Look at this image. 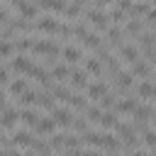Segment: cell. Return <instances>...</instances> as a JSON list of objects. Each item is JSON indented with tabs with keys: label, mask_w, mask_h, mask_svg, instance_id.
I'll use <instances>...</instances> for the list:
<instances>
[{
	"label": "cell",
	"mask_w": 156,
	"mask_h": 156,
	"mask_svg": "<svg viewBox=\"0 0 156 156\" xmlns=\"http://www.w3.org/2000/svg\"><path fill=\"white\" fill-rule=\"evenodd\" d=\"M0 136H2V124H0Z\"/></svg>",
	"instance_id": "obj_41"
},
{
	"label": "cell",
	"mask_w": 156,
	"mask_h": 156,
	"mask_svg": "<svg viewBox=\"0 0 156 156\" xmlns=\"http://www.w3.org/2000/svg\"><path fill=\"white\" fill-rule=\"evenodd\" d=\"M107 7H110L107 2H93V5H88L83 22H85L93 32H107V27L112 24V22H110V15L105 12Z\"/></svg>",
	"instance_id": "obj_1"
},
{
	"label": "cell",
	"mask_w": 156,
	"mask_h": 156,
	"mask_svg": "<svg viewBox=\"0 0 156 156\" xmlns=\"http://www.w3.org/2000/svg\"><path fill=\"white\" fill-rule=\"evenodd\" d=\"M39 95H41V93H37V90H27L22 98H17V102H20L22 107H32V105H39Z\"/></svg>",
	"instance_id": "obj_21"
},
{
	"label": "cell",
	"mask_w": 156,
	"mask_h": 156,
	"mask_svg": "<svg viewBox=\"0 0 156 156\" xmlns=\"http://www.w3.org/2000/svg\"><path fill=\"white\" fill-rule=\"evenodd\" d=\"M66 5L68 2H63V0H44V2H39V10H46V12H56V17L58 15H63L66 12Z\"/></svg>",
	"instance_id": "obj_13"
},
{
	"label": "cell",
	"mask_w": 156,
	"mask_h": 156,
	"mask_svg": "<svg viewBox=\"0 0 156 156\" xmlns=\"http://www.w3.org/2000/svg\"><path fill=\"white\" fill-rule=\"evenodd\" d=\"M151 63H154V66H156V54H154V58H151Z\"/></svg>",
	"instance_id": "obj_39"
},
{
	"label": "cell",
	"mask_w": 156,
	"mask_h": 156,
	"mask_svg": "<svg viewBox=\"0 0 156 156\" xmlns=\"http://www.w3.org/2000/svg\"><path fill=\"white\" fill-rule=\"evenodd\" d=\"M5 107H10V105H7V93H5L2 88H0V112H2Z\"/></svg>",
	"instance_id": "obj_35"
},
{
	"label": "cell",
	"mask_w": 156,
	"mask_h": 156,
	"mask_svg": "<svg viewBox=\"0 0 156 156\" xmlns=\"http://www.w3.org/2000/svg\"><path fill=\"white\" fill-rule=\"evenodd\" d=\"M141 141H144L146 146H151V149H156V132H154V129H146V132L141 134Z\"/></svg>",
	"instance_id": "obj_32"
},
{
	"label": "cell",
	"mask_w": 156,
	"mask_h": 156,
	"mask_svg": "<svg viewBox=\"0 0 156 156\" xmlns=\"http://www.w3.org/2000/svg\"><path fill=\"white\" fill-rule=\"evenodd\" d=\"M85 7H88L85 2H68V5H66V12H63L66 22H73V20H76L80 12H85Z\"/></svg>",
	"instance_id": "obj_17"
},
{
	"label": "cell",
	"mask_w": 156,
	"mask_h": 156,
	"mask_svg": "<svg viewBox=\"0 0 156 156\" xmlns=\"http://www.w3.org/2000/svg\"><path fill=\"white\" fill-rule=\"evenodd\" d=\"M136 95L139 98H146V100H156V85L151 80H141L136 85Z\"/></svg>",
	"instance_id": "obj_16"
},
{
	"label": "cell",
	"mask_w": 156,
	"mask_h": 156,
	"mask_svg": "<svg viewBox=\"0 0 156 156\" xmlns=\"http://www.w3.org/2000/svg\"><path fill=\"white\" fill-rule=\"evenodd\" d=\"M17 117H20V110L10 105V107H5V110L0 112V124L10 129V127H15V122H17Z\"/></svg>",
	"instance_id": "obj_14"
},
{
	"label": "cell",
	"mask_w": 156,
	"mask_h": 156,
	"mask_svg": "<svg viewBox=\"0 0 156 156\" xmlns=\"http://www.w3.org/2000/svg\"><path fill=\"white\" fill-rule=\"evenodd\" d=\"M68 83H71L73 90H85V88H88V73H85L83 68H73Z\"/></svg>",
	"instance_id": "obj_6"
},
{
	"label": "cell",
	"mask_w": 156,
	"mask_h": 156,
	"mask_svg": "<svg viewBox=\"0 0 156 156\" xmlns=\"http://www.w3.org/2000/svg\"><path fill=\"white\" fill-rule=\"evenodd\" d=\"M105 37H107V46H117L119 49L124 44V29L117 27V24H110L107 32H105Z\"/></svg>",
	"instance_id": "obj_4"
},
{
	"label": "cell",
	"mask_w": 156,
	"mask_h": 156,
	"mask_svg": "<svg viewBox=\"0 0 156 156\" xmlns=\"http://www.w3.org/2000/svg\"><path fill=\"white\" fill-rule=\"evenodd\" d=\"M154 117H156V112H154V107L149 102H144V105H139L134 110V119H139V122H146V119H154Z\"/></svg>",
	"instance_id": "obj_20"
},
{
	"label": "cell",
	"mask_w": 156,
	"mask_h": 156,
	"mask_svg": "<svg viewBox=\"0 0 156 156\" xmlns=\"http://www.w3.org/2000/svg\"><path fill=\"white\" fill-rule=\"evenodd\" d=\"M154 124H156V117H154Z\"/></svg>",
	"instance_id": "obj_42"
},
{
	"label": "cell",
	"mask_w": 156,
	"mask_h": 156,
	"mask_svg": "<svg viewBox=\"0 0 156 156\" xmlns=\"http://www.w3.org/2000/svg\"><path fill=\"white\" fill-rule=\"evenodd\" d=\"M61 56H63V58H66V63L71 66V63H76V61H80V58H83V46L66 44V46L61 49Z\"/></svg>",
	"instance_id": "obj_9"
},
{
	"label": "cell",
	"mask_w": 156,
	"mask_h": 156,
	"mask_svg": "<svg viewBox=\"0 0 156 156\" xmlns=\"http://www.w3.org/2000/svg\"><path fill=\"white\" fill-rule=\"evenodd\" d=\"M85 93H88L90 100H102V98L107 95V83H105V80H93V83H88Z\"/></svg>",
	"instance_id": "obj_7"
},
{
	"label": "cell",
	"mask_w": 156,
	"mask_h": 156,
	"mask_svg": "<svg viewBox=\"0 0 156 156\" xmlns=\"http://www.w3.org/2000/svg\"><path fill=\"white\" fill-rule=\"evenodd\" d=\"M136 107H139L136 98H122V100L117 102V107H115V110H117V112H132V115H134V110H136Z\"/></svg>",
	"instance_id": "obj_22"
},
{
	"label": "cell",
	"mask_w": 156,
	"mask_h": 156,
	"mask_svg": "<svg viewBox=\"0 0 156 156\" xmlns=\"http://www.w3.org/2000/svg\"><path fill=\"white\" fill-rule=\"evenodd\" d=\"M102 146L107 151H119L122 149V141L115 136V134H102Z\"/></svg>",
	"instance_id": "obj_26"
},
{
	"label": "cell",
	"mask_w": 156,
	"mask_h": 156,
	"mask_svg": "<svg viewBox=\"0 0 156 156\" xmlns=\"http://www.w3.org/2000/svg\"><path fill=\"white\" fill-rule=\"evenodd\" d=\"M5 156H22L17 149H5Z\"/></svg>",
	"instance_id": "obj_37"
},
{
	"label": "cell",
	"mask_w": 156,
	"mask_h": 156,
	"mask_svg": "<svg viewBox=\"0 0 156 156\" xmlns=\"http://www.w3.org/2000/svg\"><path fill=\"white\" fill-rule=\"evenodd\" d=\"M83 71H85V73H93V76H100V73H102V61H100L95 54H90V56L83 58Z\"/></svg>",
	"instance_id": "obj_11"
},
{
	"label": "cell",
	"mask_w": 156,
	"mask_h": 156,
	"mask_svg": "<svg viewBox=\"0 0 156 156\" xmlns=\"http://www.w3.org/2000/svg\"><path fill=\"white\" fill-rule=\"evenodd\" d=\"M66 102H68V105H71V107H78V110H83V112H85V110H88V100H85V98H83V95H78V93H76V90H73V93H71V95H68V100H66Z\"/></svg>",
	"instance_id": "obj_25"
},
{
	"label": "cell",
	"mask_w": 156,
	"mask_h": 156,
	"mask_svg": "<svg viewBox=\"0 0 156 156\" xmlns=\"http://www.w3.org/2000/svg\"><path fill=\"white\" fill-rule=\"evenodd\" d=\"M154 34H156V32H154Z\"/></svg>",
	"instance_id": "obj_43"
},
{
	"label": "cell",
	"mask_w": 156,
	"mask_h": 156,
	"mask_svg": "<svg viewBox=\"0 0 156 156\" xmlns=\"http://www.w3.org/2000/svg\"><path fill=\"white\" fill-rule=\"evenodd\" d=\"M20 117H22V122H24L27 127H37L39 119H41V115H39L37 110H32V107H22V110H20Z\"/></svg>",
	"instance_id": "obj_15"
},
{
	"label": "cell",
	"mask_w": 156,
	"mask_h": 156,
	"mask_svg": "<svg viewBox=\"0 0 156 156\" xmlns=\"http://www.w3.org/2000/svg\"><path fill=\"white\" fill-rule=\"evenodd\" d=\"M37 29L39 32H44V34H49V37H58V29H61V20L56 17V15H41L39 20H37Z\"/></svg>",
	"instance_id": "obj_2"
},
{
	"label": "cell",
	"mask_w": 156,
	"mask_h": 156,
	"mask_svg": "<svg viewBox=\"0 0 156 156\" xmlns=\"http://www.w3.org/2000/svg\"><path fill=\"white\" fill-rule=\"evenodd\" d=\"M132 156H149L146 151H132Z\"/></svg>",
	"instance_id": "obj_38"
},
{
	"label": "cell",
	"mask_w": 156,
	"mask_h": 156,
	"mask_svg": "<svg viewBox=\"0 0 156 156\" xmlns=\"http://www.w3.org/2000/svg\"><path fill=\"white\" fill-rule=\"evenodd\" d=\"M122 29H124V37H136L144 32V22L141 20H127Z\"/></svg>",
	"instance_id": "obj_18"
},
{
	"label": "cell",
	"mask_w": 156,
	"mask_h": 156,
	"mask_svg": "<svg viewBox=\"0 0 156 156\" xmlns=\"http://www.w3.org/2000/svg\"><path fill=\"white\" fill-rule=\"evenodd\" d=\"M0 156H5V149H0Z\"/></svg>",
	"instance_id": "obj_40"
},
{
	"label": "cell",
	"mask_w": 156,
	"mask_h": 156,
	"mask_svg": "<svg viewBox=\"0 0 156 156\" xmlns=\"http://www.w3.org/2000/svg\"><path fill=\"white\" fill-rule=\"evenodd\" d=\"M71 71H73V68H71L68 63H56V66L51 68V78H61V80H63V78H71Z\"/></svg>",
	"instance_id": "obj_24"
},
{
	"label": "cell",
	"mask_w": 156,
	"mask_h": 156,
	"mask_svg": "<svg viewBox=\"0 0 156 156\" xmlns=\"http://www.w3.org/2000/svg\"><path fill=\"white\" fill-rule=\"evenodd\" d=\"M105 112L100 110V107H95V105H88V110H85V117H88V122H95V124H100V117H102Z\"/></svg>",
	"instance_id": "obj_28"
},
{
	"label": "cell",
	"mask_w": 156,
	"mask_h": 156,
	"mask_svg": "<svg viewBox=\"0 0 156 156\" xmlns=\"http://www.w3.org/2000/svg\"><path fill=\"white\" fill-rule=\"evenodd\" d=\"M51 119L56 122V124H61V127H71L73 124V112L68 110V107H56L54 112H51Z\"/></svg>",
	"instance_id": "obj_8"
},
{
	"label": "cell",
	"mask_w": 156,
	"mask_h": 156,
	"mask_svg": "<svg viewBox=\"0 0 156 156\" xmlns=\"http://www.w3.org/2000/svg\"><path fill=\"white\" fill-rule=\"evenodd\" d=\"M117 95L115 93H107L102 100H100V110H107V107H117V100H115Z\"/></svg>",
	"instance_id": "obj_31"
},
{
	"label": "cell",
	"mask_w": 156,
	"mask_h": 156,
	"mask_svg": "<svg viewBox=\"0 0 156 156\" xmlns=\"http://www.w3.org/2000/svg\"><path fill=\"white\" fill-rule=\"evenodd\" d=\"M10 10H12L10 5H0V27H2V24H5L10 17H12V15H10Z\"/></svg>",
	"instance_id": "obj_33"
},
{
	"label": "cell",
	"mask_w": 156,
	"mask_h": 156,
	"mask_svg": "<svg viewBox=\"0 0 156 156\" xmlns=\"http://www.w3.org/2000/svg\"><path fill=\"white\" fill-rule=\"evenodd\" d=\"M17 49H15V44L12 41H7V39H0V56L2 58H7V56H12Z\"/></svg>",
	"instance_id": "obj_30"
},
{
	"label": "cell",
	"mask_w": 156,
	"mask_h": 156,
	"mask_svg": "<svg viewBox=\"0 0 156 156\" xmlns=\"http://www.w3.org/2000/svg\"><path fill=\"white\" fill-rule=\"evenodd\" d=\"M80 156H102V154H98V151H93V149H88V151H80Z\"/></svg>",
	"instance_id": "obj_36"
},
{
	"label": "cell",
	"mask_w": 156,
	"mask_h": 156,
	"mask_svg": "<svg viewBox=\"0 0 156 156\" xmlns=\"http://www.w3.org/2000/svg\"><path fill=\"white\" fill-rule=\"evenodd\" d=\"M129 73H132V76H141L144 80H149V78H151V63H149L146 58H139L136 63H132Z\"/></svg>",
	"instance_id": "obj_12"
},
{
	"label": "cell",
	"mask_w": 156,
	"mask_h": 156,
	"mask_svg": "<svg viewBox=\"0 0 156 156\" xmlns=\"http://www.w3.org/2000/svg\"><path fill=\"white\" fill-rule=\"evenodd\" d=\"M117 122H119V119H117L115 112H105V115L100 117V127H105V129H107V127H117Z\"/></svg>",
	"instance_id": "obj_29"
},
{
	"label": "cell",
	"mask_w": 156,
	"mask_h": 156,
	"mask_svg": "<svg viewBox=\"0 0 156 156\" xmlns=\"http://www.w3.org/2000/svg\"><path fill=\"white\" fill-rule=\"evenodd\" d=\"M117 54H119V58H124L127 63H136V61H139V49H136V44H132V41H124V44L117 49Z\"/></svg>",
	"instance_id": "obj_5"
},
{
	"label": "cell",
	"mask_w": 156,
	"mask_h": 156,
	"mask_svg": "<svg viewBox=\"0 0 156 156\" xmlns=\"http://www.w3.org/2000/svg\"><path fill=\"white\" fill-rule=\"evenodd\" d=\"M10 7L17 10V17H22V20H34V17H39V5H34V2L20 0V2H12Z\"/></svg>",
	"instance_id": "obj_3"
},
{
	"label": "cell",
	"mask_w": 156,
	"mask_h": 156,
	"mask_svg": "<svg viewBox=\"0 0 156 156\" xmlns=\"http://www.w3.org/2000/svg\"><path fill=\"white\" fill-rule=\"evenodd\" d=\"M7 83H10V71L5 66H0V88H5Z\"/></svg>",
	"instance_id": "obj_34"
},
{
	"label": "cell",
	"mask_w": 156,
	"mask_h": 156,
	"mask_svg": "<svg viewBox=\"0 0 156 156\" xmlns=\"http://www.w3.org/2000/svg\"><path fill=\"white\" fill-rule=\"evenodd\" d=\"M83 144H90V146H102V134L100 132H85L83 134Z\"/></svg>",
	"instance_id": "obj_27"
},
{
	"label": "cell",
	"mask_w": 156,
	"mask_h": 156,
	"mask_svg": "<svg viewBox=\"0 0 156 156\" xmlns=\"http://www.w3.org/2000/svg\"><path fill=\"white\" fill-rule=\"evenodd\" d=\"M7 93H10L12 98H17V95L22 98V95L27 93V78H15V80L7 85Z\"/></svg>",
	"instance_id": "obj_19"
},
{
	"label": "cell",
	"mask_w": 156,
	"mask_h": 156,
	"mask_svg": "<svg viewBox=\"0 0 156 156\" xmlns=\"http://www.w3.org/2000/svg\"><path fill=\"white\" fill-rule=\"evenodd\" d=\"M37 132H41V134H56V122L51 119V117H41L39 119V124L34 127Z\"/></svg>",
	"instance_id": "obj_23"
},
{
	"label": "cell",
	"mask_w": 156,
	"mask_h": 156,
	"mask_svg": "<svg viewBox=\"0 0 156 156\" xmlns=\"http://www.w3.org/2000/svg\"><path fill=\"white\" fill-rule=\"evenodd\" d=\"M29 66H32V58H29V56H24V54H15V56L10 58V68H12V71L27 73V71H29Z\"/></svg>",
	"instance_id": "obj_10"
}]
</instances>
